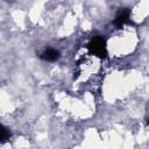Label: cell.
<instances>
[{"label":"cell","instance_id":"cell-3","mask_svg":"<svg viewBox=\"0 0 149 149\" xmlns=\"http://www.w3.org/2000/svg\"><path fill=\"white\" fill-rule=\"evenodd\" d=\"M59 57V52L56 50V49H52V48H49L47 49L42 55H41V58L48 61V62H55L57 61Z\"/></svg>","mask_w":149,"mask_h":149},{"label":"cell","instance_id":"cell-1","mask_svg":"<svg viewBox=\"0 0 149 149\" xmlns=\"http://www.w3.org/2000/svg\"><path fill=\"white\" fill-rule=\"evenodd\" d=\"M87 49L97 57L105 58L107 56V48H106V42L101 36H95L93 37L90 43L87 44Z\"/></svg>","mask_w":149,"mask_h":149},{"label":"cell","instance_id":"cell-2","mask_svg":"<svg viewBox=\"0 0 149 149\" xmlns=\"http://www.w3.org/2000/svg\"><path fill=\"white\" fill-rule=\"evenodd\" d=\"M129 16H130V13H129L128 9L125 8V9H122V10H120V12L116 14L115 19H114V24H115L118 28L123 27L126 23L129 22Z\"/></svg>","mask_w":149,"mask_h":149},{"label":"cell","instance_id":"cell-4","mask_svg":"<svg viewBox=\"0 0 149 149\" xmlns=\"http://www.w3.org/2000/svg\"><path fill=\"white\" fill-rule=\"evenodd\" d=\"M8 137H9L8 130L3 126L0 125V141H6V140H8Z\"/></svg>","mask_w":149,"mask_h":149}]
</instances>
